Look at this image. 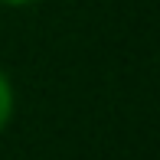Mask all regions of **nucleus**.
I'll use <instances>...</instances> for the list:
<instances>
[{"mask_svg":"<svg viewBox=\"0 0 160 160\" xmlns=\"http://www.w3.org/2000/svg\"><path fill=\"white\" fill-rule=\"evenodd\" d=\"M10 118H13V85L3 75V69H0V134L10 124Z\"/></svg>","mask_w":160,"mask_h":160,"instance_id":"obj_1","label":"nucleus"},{"mask_svg":"<svg viewBox=\"0 0 160 160\" xmlns=\"http://www.w3.org/2000/svg\"><path fill=\"white\" fill-rule=\"evenodd\" d=\"M0 3H7V7H30L36 0H0Z\"/></svg>","mask_w":160,"mask_h":160,"instance_id":"obj_2","label":"nucleus"}]
</instances>
